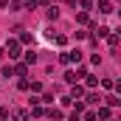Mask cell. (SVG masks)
Listing matches in <instances>:
<instances>
[{
  "label": "cell",
  "instance_id": "cell-1",
  "mask_svg": "<svg viewBox=\"0 0 121 121\" xmlns=\"http://www.w3.org/2000/svg\"><path fill=\"white\" fill-rule=\"evenodd\" d=\"M6 48H9V56H17V51H20V45H17V42H9Z\"/></svg>",
  "mask_w": 121,
  "mask_h": 121
},
{
  "label": "cell",
  "instance_id": "cell-2",
  "mask_svg": "<svg viewBox=\"0 0 121 121\" xmlns=\"http://www.w3.org/2000/svg\"><path fill=\"white\" fill-rule=\"evenodd\" d=\"M14 118H17V121H26L28 116H26V110H17V113H14Z\"/></svg>",
  "mask_w": 121,
  "mask_h": 121
},
{
  "label": "cell",
  "instance_id": "cell-3",
  "mask_svg": "<svg viewBox=\"0 0 121 121\" xmlns=\"http://www.w3.org/2000/svg\"><path fill=\"white\" fill-rule=\"evenodd\" d=\"M0 6H9V0H0Z\"/></svg>",
  "mask_w": 121,
  "mask_h": 121
}]
</instances>
